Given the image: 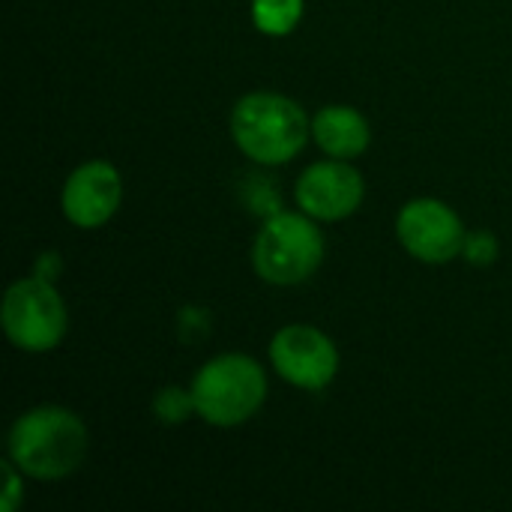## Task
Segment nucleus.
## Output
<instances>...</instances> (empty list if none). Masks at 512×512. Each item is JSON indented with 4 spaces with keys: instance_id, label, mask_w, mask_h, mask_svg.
Segmentation results:
<instances>
[{
    "instance_id": "nucleus-1",
    "label": "nucleus",
    "mask_w": 512,
    "mask_h": 512,
    "mask_svg": "<svg viewBox=\"0 0 512 512\" xmlns=\"http://www.w3.org/2000/svg\"><path fill=\"white\" fill-rule=\"evenodd\" d=\"M87 426L60 405H39L21 414L9 429V459L33 480H63L84 465Z\"/></svg>"
},
{
    "instance_id": "nucleus-2",
    "label": "nucleus",
    "mask_w": 512,
    "mask_h": 512,
    "mask_svg": "<svg viewBox=\"0 0 512 512\" xmlns=\"http://www.w3.org/2000/svg\"><path fill=\"white\" fill-rule=\"evenodd\" d=\"M231 138L252 162L285 165L309 144L312 120L297 99L258 90L237 99L231 111Z\"/></svg>"
},
{
    "instance_id": "nucleus-3",
    "label": "nucleus",
    "mask_w": 512,
    "mask_h": 512,
    "mask_svg": "<svg viewBox=\"0 0 512 512\" xmlns=\"http://www.w3.org/2000/svg\"><path fill=\"white\" fill-rule=\"evenodd\" d=\"M195 414L216 429H234L252 420L267 399V375L249 354H219L192 378Z\"/></svg>"
},
{
    "instance_id": "nucleus-4",
    "label": "nucleus",
    "mask_w": 512,
    "mask_h": 512,
    "mask_svg": "<svg viewBox=\"0 0 512 512\" xmlns=\"http://www.w3.org/2000/svg\"><path fill=\"white\" fill-rule=\"evenodd\" d=\"M309 213H273L252 246L255 273L270 285H300L324 261V234Z\"/></svg>"
},
{
    "instance_id": "nucleus-5",
    "label": "nucleus",
    "mask_w": 512,
    "mask_h": 512,
    "mask_svg": "<svg viewBox=\"0 0 512 512\" xmlns=\"http://www.w3.org/2000/svg\"><path fill=\"white\" fill-rule=\"evenodd\" d=\"M0 324L18 351L45 354L63 342L69 315L63 297L45 276H27L9 285L0 306Z\"/></svg>"
},
{
    "instance_id": "nucleus-6",
    "label": "nucleus",
    "mask_w": 512,
    "mask_h": 512,
    "mask_svg": "<svg viewBox=\"0 0 512 512\" xmlns=\"http://www.w3.org/2000/svg\"><path fill=\"white\" fill-rule=\"evenodd\" d=\"M270 363L291 387L318 393L339 375V348L312 324H288L270 339Z\"/></svg>"
},
{
    "instance_id": "nucleus-7",
    "label": "nucleus",
    "mask_w": 512,
    "mask_h": 512,
    "mask_svg": "<svg viewBox=\"0 0 512 512\" xmlns=\"http://www.w3.org/2000/svg\"><path fill=\"white\" fill-rule=\"evenodd\" d=\"M396 237L408 255L423 264H447L465 252V225L459 213L438 198H414L396 216Z\"/></svg>"
},
{
    "instance_id": "nucleus-8",
    "label": "nucleus",
    "mask_w": 512,
    "mask_h": 512,
    "mask_svg": "<svg viewBox=\"0 0 512 512\" xmlns=\"http://www.w3.org/2000/svg\"><path fill=\"white\" fill-rule=\"evenodd\" d=\"M297 207L318 222H339L360 210L366 198L363 174L348 159H324L309 165L294 186Z\"/></svg>"
},
{
    "instance_id": "nucleus-9",
    "label": "nucleus",
    "mask_w": 512,
    "mask_h": 512,
    "mask_svg": "<svg viewBox=\"0 0 512 512\" xmlns=\"http://www.w3.org/2000/svg\"><path fill=\"white\" fill-rule=\"evenodd\" d=\"M120 201H123L120 171L105 159H90L78 165L66 177L60 192L63 216L81 231L102 228L120 210Z\"/></svg>"
},
{
    "instance_id": "nucleus-10",
    "label": "nucleus",
    "mask_w": 512,
    "mask_h": 512,
    "mask_svg": "<svg viewBox=\"0 0 512 512\" xmlns=\"http://www.w3.org/2000/svg\"><path fill=\"white\" fill-rule=\"evenodd\" d=\"M312 138L330 159H357L369 150V120L351 105H324L312 117Z\"/></svg>"
},
{
    "instance_id": "nucleus-11",
    "label": "nucleus",
    "mask_w": 512,
    "mask_h": 512,
    "mask_svg": "<svg viewBox=\"0 0 512 512\" xmlns=\"http://www.w3.org/2000/svg\"><path fill=\"white\" fill-rule=\"evenodd\" d=\"M303 18V0H252V24L267 36H288Z\"/></svg>"
},
{
    "instance_id": "nucleus-12",
    "label": "nucleus",
    "mask_w": 512,
    "mask_h": 512,
    "mask_svg": "<svg viewBox=\"0 0 512 512\" xmlns=\"http://www.w3.org/2000/svg\"><path fill=\"white\" fill-rule=\"evenodd\" d=\"M156 414H159L162 423H180V420H186L189 414H195L192 393L189 390H177V387L159 390V396H156Z\"/></svg>"
},
{
    "instance_id": "nucleus-13",
    "label": "nucleus",
    "mask_w": 512,
    "mask_h": 512,
    "mask_svg": "<svg viewBox=\"0 0 512 512\" xmlns=\"http://www.w3.org/2000/svg\"><path fill=\"white\" fill-rule=\"evenodd\" d=\"M3 477H6V489H3V512H15L18 510V504H21V498H24V492H21V468L9 459L6 465H3Z\"/></svg>"
}]
</instances>
